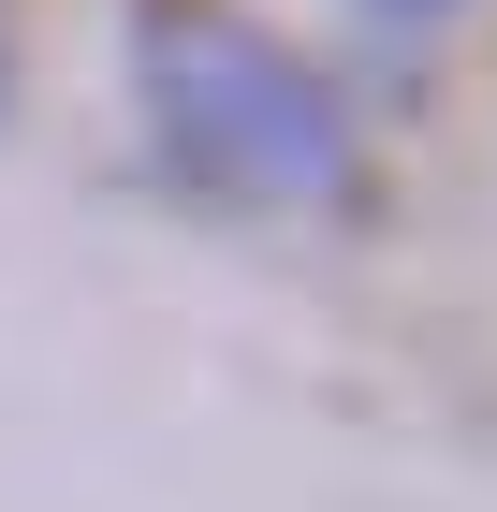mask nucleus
<instances>
[{
  "label": "nucleus",
  "instance_id": "f03ea898",
  "mask_svg": "<svg viewBox=\"0 0 497 512\" xmlns=\"http://www.w3.org/2000/svg\"><path fill=\"white\" fill-rule=\"evenodd\" d=\"M381 15H439V0H381Z\"/></svg>",
  "mask_w": 497,
  "mask_h": 512
},
{
  "label": "nucleus",
  "instance_id": "f257e3e1",
  "mask_svg": "<svg viewBox=\"0 0 497 512\" xmlns=\"http://www.w3.org/2000/svg\"><path fill=\"white\" fill-rule=\"evenodd\" d=\"M132 59H147V132L176 147V176H205L234 205L351 191V118H337V88L307 74L278 30H249L220 0H147V44Z\"/></svg>",
  "mask_w": 497,
  "mask_h": 512
}]
</instances>
